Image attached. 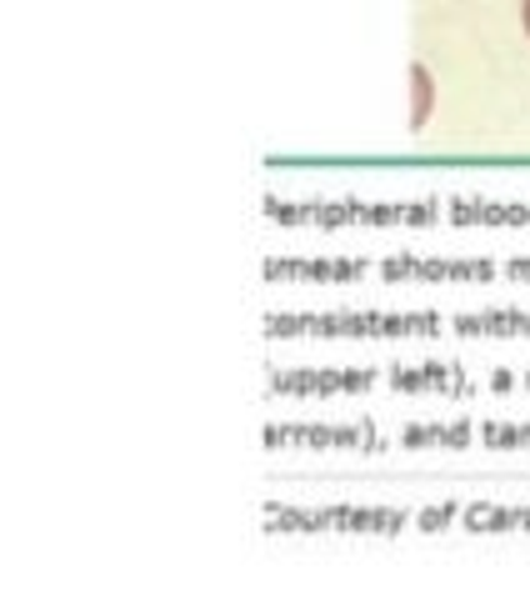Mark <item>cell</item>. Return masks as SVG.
<instances>
[{
	"instance_id": "1",
	"label": "cell",
	"mask_w": 530,
	"mask_h": 601,
	"mask_svg": "<svg viewBox=\"0 0 530 601\" xmlns=\"http://www.w3.org/2000/svg\"><path fill=\"white\" fill-rule=\"evenodd\" d=\"M526 26H530V0H526Z\"/></svg>"
}]
</instances>
